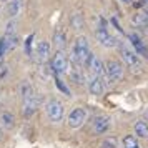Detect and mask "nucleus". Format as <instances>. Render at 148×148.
<instances>
[{"instance_id":"nucleus-27","label":"nucleus","mask_w":148,"mask_h":148,"mask_svg":"<svg viewBox=\"0 0 148 148\" xmlns=\"http://www.w3.org/2000/svg\"><path fill=\"white\" fill-rule=\"evenodd\" d=\"M32 40H34V35H30L27 40H25V48H27L28 55H32Z\"/></svg>"},{"instance_id":"nucleus-17","label":"nucleus","mask_w":148,"mask_h":148,"mask_svg":"<svg viewBox=\"0 0 148 148\" xmlns=\"http://www.w3.org/2000/svg\"><path fill=\"white\" fill-rule=\"evenodd\" d=\"M123 148H140V143L133 135H127L123 138Z\"/></svg>"},{"instance_id":"nucleus-7","label":"nucleus","mask_w":148,"mask_h":148,"mask_svg":"<svg viewBox=\"0 0 148 148\" xmlns=\"http://www.w3.org/2000/svg\"><path fill=\"white\" fill-rule=\"evenodd\" d=\"M50 57V43L45 40H42L37 43L35 47V52H34V58L37 63H45Z\"/></svg>"},{"instance_id":"nucleus-14","label":"nucleus","mask_w":148,"mask_h":148,"mask_svg":"<svg viewBox=\"0 0 148 148\" xmlns=\"http://www.w3.org/2000/svg\"><path fill=\"white\" fill-rule=\"evenodd\" d=\"M135 135H138L140 138H148V121L138 120L135 123Z\"/></svg>"},{"instance_id":"nucleus-5","label":"nucleus","mask_w":148,"mask_h":148,"mask_svg":"<svg viewBox=\"0 0 148 148\" xmlns=\"http://www.w3.org/2000/svg\"><path fill=\"white\" fill-rule=\"evenodd\" d=\"M95 37H97L98 43H100V45H103V47L112 48V47H115V45H116V40H115V37H113V35H110V32H108L107 27H105V20H101V25L97 28V32H95Z\"/></svg>"},{"instance_id":"nucleus-16","label":"nucleus","mask_w":148,"mask_h":148,"mask_svg":"<svg viewBox=\"0 0 148 148\" xmlns=\"http://www.w3.org/2000/svg\"><path fill=\"white\" fill-rule=\"evenodd\" d=\"M133 23L135 25H138V27L141 28H147L148 30V14L145 12V14H136L133 17Z\"/></svg>"},{"instance_id":"nucleus-10","label":"nucleus","mask_w":148,"mask_h":148,"mask_svg":"<svg viewBox=\"0 0 148 148\" xmlns=\"http://www.w3.org/2000/svg\"><path fill=\"white\" fill-rule=\"evenodd\" d=\"M40 105V98H37V97H32V98H27V100H23V107H22V115L25 116V118H30L32 115L37 112V108Z\"/></svg>"},{"instance_id":"nucleus-19","label":"nucleus","mask_w":148,"mask_h":148,"mask_svg":"<svg viewBox=\"0 0 148 148\" xmlns=\"http://www.w3.org/2000/svg\"><path fill=\"white\" fill-rule=\"evenodd\" d=\"M70 23H72V27L73 28H78V30H82L83 28V17H82L80 14H75V15H72V20H70Z\"/></svg>"},{"instance_id":"nucleus-8","label":"nucleus","mask_w":148,"mask_h":148,"mask_svg":"<svg viewBox=\"0 0 148 148\" xmlns=\"http://www.w3.org/2000/svg\"><path fill=\"white\" fill-rule=\"evenodd\" d=\"M85 118H87V112H85L83 108L77 107L70 112V115H68V125H70V128H80L82 125H83Z\"/></svg>"},{"instance_id":"nucleus-23","label":"nucleus","mask_w":148,"mask_h":148,"mask_svg":"<svg viewBox=\"0 0 148 148\" xmlns=\"http://www.w3.org/2000/svg\"><path fill=\"white\" fill-rule=\"evenodd\" d=\"M8 52V48H7V42H5V38L2 37L0 38V58H3V55Z\"/></svg>"},{"instance_id":"nucleus-3","label":"nucleus","mask_w":148,"mask_h":148,"mask_svg":"<svg viewBox=\"0 0 148 148\" xmlns=\"http://www.w3.org/2000/svg\"><path fill=\"white\" fill-rule=\"evenodd\" d=\"M105 75H107V78L112 83L121 82V78H123V67H121V63L116 60H108L105 63Z\"/></svg>"},{"instance_id":"nucleus-20","label":"nucleus","mask_w":148,"mask_h":148,"mask_svg":"<svg viewBox=\"0 0 148 148\" xmlns=\"http://www.w3.org/2000/svg\"><path fill=\"white\" fill-rule=\"evenodd\" d=\"M2 121H3V125H5L7 128H12V127H14L15 118H14V115H12V113L5 112V113H2Z\"/></svg>"},{"instance_id":"nucleus-2","label":"nucleus","mask_w":148,"mask_h":148,"mask_svg":"<svg viewBox=\"0 0 148 148\" xmlns=\"http://www.w3.org/2000/svg\"><path fill=\"white\" fill-rule=\"evenodd\" d=\"M45 113L47 116L50 118V121H53V123H60L63 120V115H65V108L62 105L58 100H50L45 105Z\"/></svg>"},{"instance_id":"nucleus-29","label":"nucleus","mask_w":148,"mask_h":148,"mask_svg":"<svg viewBox=\"0 0 148 148\" xmlns=\"http://www.w3.org/2000/svg\"><path fill=\"white\" fill-rule=\"evenodd\" d=\"M120 2H123V3H132L133 0H120Z\"/></svg>"},{"instance_id":"nucleus-12","label":"nucleus","mask_w":148,"mask_h":148,"mask_svg":"<svg viewBox=\"0 0 148 148\" xmlns=\"http://www.w3.org/2000/svg\"><path fill=\"white\" fill-rule=\"evenodd\" d=\"M110 128V118L108 116H97L93 121V132L97 135H103L107 133V130Z\"/></svg>"},{"instance_id":"nucleus-26","label":"nucleus","mask_w":148,"mask_h":148,"mask_svg":"<svg viewBox=\"0 0 148 148\" xmlns=\"http://www.w3.org/2000/svg\"><path fill=\"white\" fill-rule=\"evenodd\" d=\"M15 34V22H8L7 23V30H5V35H14Z\"/></svg>"},{"instance_id":"nucleus-18","label":"nucleus","mask_w":148,"mask_h":148,"mask_svg":"<svg viewBox=\"0 0 148 148\" xmlns=\"http://www.w3.org/2000/svg\"><path fill=\"white\" fill-rule=\"evenodd\" d=\"M22 8V0H12L10 2V8H8V14L12 15V17H17L18 12H20Z\"/></svg>"},{"instance_id":"nucleus-9","label":"nucleus","mask_w":148,"mask_h":148,"mask_svg":"<svg viewBox=\"0 0 148 148\" xmlns=\"http://www.w3.org/2000/svg\"><path fill=\"white\" fill-rule=\"evenodd\" d=\"M105 88H107V83H105V78H103V75L101 77H92L90 82H88V90H90V93L92 95H101L105 92Z\"/></svg>"},{"instance_id":"nucleus-1","label":"nucleus","mask_w":148,"mask_h":148,"mask_svg":"<svg viewBox=\"0 0 148 148\" xmlns=\"http://www.w3.org/2000/svg\"><path fill=\"white\" fill-rule=\"evenodd\" d=\"M90 48H88V40L87 37H77L75 38V43H73V62L75 65L78 68L82 67H87L88 63V58H90Z\"/></svg>"},{"instance_id":"nucleus-6","label":"nucleus","mask_w":148,"mask_h":148,"mask_svg":"<svg viewBox=\"0 0 148 148\" xmlns=\"http://www.w3.org/2000/svg\"><path fill=\"white\" fill-rule=\"evenodd\" d=\"M52 68L55 73H65L68 70V57L65 50H58L52 58Z\"/></svg>"},{"instance_id":"nucleus-31","label":"nucleus","mask_w":148,"mask_h":148,"mask_svg":"<svg viewBox=\"0 0 148 148\" xmlns=\"http://www.w3.org/2000/svg\"><path fill=\"white\" fill-rule=\"evenodd\" d=\"M3 2H7V0H3Z\"/></svg>"},{"instance_id":"nucleus-11","label":"nucleus","mask_w":148,"mask_h":148,"mask_svg":"<svg viewBox=\"0 0 148 148\" xmlns=\"http://www.w3.org/2000/svg\"><path fill=\"white\" fill-rule=\"evenodd\" d=\"M87 67L90 68L92 75H95V77H101V75H103V72H105V68H103V62H101L97 55H90Z\"/></svg>"},{"instance_id":"nucleus-21","label":"nucleus","mask_w":148,"mask_h":148,"mask_svg":"<svg viewBox=\"0 0 148 148\" xmlns=\"http://www.w3.org/2000/svg\"><path fill=\"white\" fill-rule=\"evenodd\" d=\"M32 97H34V90H32V87H30L28 83H23V85H22V98L27 100V98H32Z\"/></svg>"},{"instance_id":"nucleus-15","label":"nucleus","mask_w":148,"mask_h":148,"mask_svg":"<svg viewBox=\"0 0 148 148\" xmlns=\"http://www.w3.org/2000/svg\"><path fill=\"white\" fill-rule=\"evenodd\" d=\"M53 42H55V45L58 47V50L65 48V43H67V35H65V32L57 30V32H55V35H53Z\"/></svg>"},{"instance_id":"nucleus-22","label":"nucleus","mask_w":148,"mask_h":148,"mask_svg":"<svg viewBox=\"0 0 148 148\" xmlns=\"http://www.w3.org/2000/svg\"><path fill=\"white\" fill-rule=\"evenodd\" d=\"M100 148H116V141L112 140V138H107V140H103Z\"/></svg>"},{"instance_id":"nucleus-25","label":"nucleus","mask_w":148,"mask_h":148,"mask_svg":"<svg viewBox=\"0 0 148 148\" xmlns=\"http://www.w3.org/2000/svg\"><path fill=\"white\" fill-rule=\"evenodd\" d=\"M55 83H57V87L60 88V90H62V92H63V93H65V95H68V97H70V90H68V88L65 87V83H62V82L58 80V78L55 80Z\"/></svg>"},{"instance_id":"nucleus-24","label":"nucleus","mask_w":148,"mask_h":148,"mask_svg":"<svg viewBox=\"0 0 148 148\" xmlns=\"http://www.w3.org/2000/svg\"><path fill=\"white\" fill-rule=\"evenodd\" d=\"M70 75H72V78L75 80V83H82V82H83V77H82V72L78 70V68H77V70H73V72H72Z\"/></svg>"},{"instance_id":"nucleus-13","label":"nucleus","mask_w":148,"mask_h":148,"mask_svg":"<svg viewBox=\"0 0 148 148\" xmlns=\"http://www.w3.org/2000/svg\"><path fill=\"white\" fill-rule=\"evenodd\" d=\"M130 40H132V45L136 48V52H138L140 55H143L145 58H148V48H147V45L141 42L140 37H138L136 34H130Z\"/></svg>"},{"instance_id":"nucleus-28","label":"nucleus","mask_w":148,"mask_h":148,"mask_svg":"<svg viewBox=\"0 0 148 148\" xmlns=\"http://www.w3.org/2000/svg\"><path fill=\"white\" fill-rule=\"evenodd\" d=\"M0 68H2V70H0V80H2V78H3V77L7 75V67L3 65V67H0Z\"/></svg>"},{"instance_id":"nucleus-30","label":"nucleus","mask_w":148,"mask_h":148,"mask_svg":"<svg viewBox=\"0 0 148 148\" xmlns=\"http://www.w3.org/2000/svg\"><path fill=\"white\" fill-rule=\"evenodd\" d=\"M0 140H2V128H0Z\"/></svg>"},{"instance_id":"nucleus-4","label":"nucleus","mask_w":148,"mask_h":148,"mask_svg":"<svg viewBox=\"0 0 148 148\" xmlns=\"http://www.w3.org/2000/svg\"><path fill=\"white\" fill-rule=\"evenodd\" d=\"M121 58H123V62H125V65H127L132 72H135V73H140L141 72V62L140 58H138V55H135L130 48L127 47H121Z\"/></svg>"}]
</instances>
